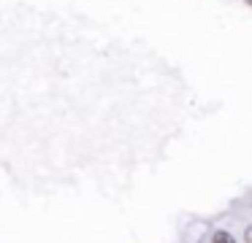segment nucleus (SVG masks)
I'll return each instance as SVG.
<instances>
[{
	"mask_svg": "<svg viewBox=\"0 0 252 243\" xmlns=\"http://www.w3.org/2000/svg\"><path fill=\"white\" fill-rule=\"evenodd\" d=\"M212 243H239V241H236V235L230 230H222V227H220V230L212 232Z\"/></svg>",
	"mask_w": 252,
	"mask_h": 243,
	"instance_id": "obj_1",
	"label": "nucleus"
},
{
	"mask_svg": "<svg viewBox=\"0 0 252 243\" xmlns=\"http://www.w3.org/2000/svg\"><path fill=\"white\" fill-rule=\"evenodd\" d=\"M244 243H252V224L244 227Z\"/></svg>",
	"mask_w": 252,
	"mask_h": 243,
	"instance_id": "obj_2",
	"label": "nucleus"
},
{
	"mask_svg": "<svg viewBox=\"0 0 252 243\" xmlns=\"http://www.w3.org/2000/svg\"><path fill=\"white\" fill-rule=\"evenodd\" d=\"M247 3H250V5H252V0H247Z\"/></svg>",
	"mask_w": 252,
	"mask_h": 243,
	"instance_id": "obj_3",
	"label": "nucleus"
}]
</instances>
